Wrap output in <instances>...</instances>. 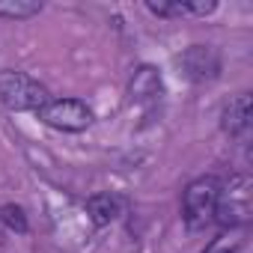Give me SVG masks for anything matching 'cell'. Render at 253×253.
Listing matches in <instances>:
<instances>
[{
    "mask_svg": "<svg viewBox=\"0 0 253 253\" xmlns=\"http://www.w3.org/2000/svg\"><path fill=\"white\" fill-rule=\"evenodd\" d=\"M217 197H220V182L217 176H200L185 188L182 197V217L188 229H206L214 220L217 211Z\"/></svg>",
    "mask_w": 253,
    "mask_h": 253,
    "instance_id": "6da1fadb",
    "label": "cell"
},
{
    "mask_svg": "<svg viewBox=\"0 0 253 253\" xmlns=\"http://www.w3.org/2000/svg\"><path fill=\"white\" fill-rule=\"evenodd\" d=\"M0 101L9 110H42L51 98L48 89L24 72H0Z\"/></svg>",
    "mask_w": 253,
    "mask_h": 253,
    "instance_id": "7a4b0ae2",
    "label": "cell"
},
{
    "mask_svg": "<svg viewBox=\"0 0 253 253\" xmlns=\"http://www.w3.org/2000/svg\"><path fill=\"white\" fill-rule=\"evenodd\" d=\"M39 119L57 131H86L92 125V107L81 98H51L39 110Z\"/></svg>",
    "mask_w": 253,
    "mask_h": 253,
    "instance_id": "3957f363",
    "label": "cell"
},
{
    "mask_svg": "<svg viewBox=\"0 0 253 253\" xmlns=\"http://www.w3.org/2000/svg\"><path fill=\"white\" fill-rule=\"evenodd\" d=\"M250 217V179L247 176H235L229 179V185H220V197H217V211L214 220L220 226H241Z\"/></svg>",
    "mask_w": 253,
    "mask_h": 253,
    "instance_id": "277c9868",
    "label": "cell"
},
{
    "mask_svg": "<svg viewBox=\"0 0 253 253\" xmlns=\"http://www.w3.org/2000/svg\"><path fill=\"white\" fill-rule=\"evenodd\" d=\"M128 92H131V101L137 104H155L164 92V84H161V75L155 66H140L128 84Z\"/></svg>",
    "mask_w": 253,
    "mask_h": 253,
    "instance_id": "5b68a950",
    "label": "cell"
},
{
    "mask_svg": "<svg viewBox=\"0 0 253 253\" xmlns=\"http://www.w3.org/2000/svg\"><path fill=\"white\" fill-rule=\"evenodd\" d=\"M182 66H185L188 78H194V81H211V78L217 75V69H220L217 54H214L209 45H194V48H188L185 57H182Z\"/></svg>",
    "mask_w": 253,
    "mask_h": 253,
    "instance_id": "8992f818",
    "label": "cell"
},
{
    "mask_svg": "<svg viewBox=\"0 0 253 253\" xmlns=\"http://www.w3.org/2000/svg\"><path fill=\"white\" fill-rule=\"evenodd\" d=\"M223 131L238 137L241 131H247V125H250V95L241 92L235 98H229V104L223 107Z\"/></svg>",
    "mask_w": 253,
    "mask_h": 253,
    "instance_id": "52a82bcc",
    "label": "cell"
},
{
    "mask_svg": "<svg viewBox=\"0 0 253 253\" xmlns=\"http://www.w3.org/2000/svg\"><path fill=\"white\" fill-rule=\"evenodd\" d=\"M86 211H89V217H92L95 226H104V223H110V220L119 217L122 203H119V197H113V194H95V197L86 200Z\"/></svg>",
    "mask_w": 253,
    "mask_h": 253,
    "instance_id": "ba28073f",
    "label": "cell"
},
{
    "mask_svg": "<svg viewBox=\"0 0 253 253\" xmlns=\"http://www.w3.org/2000/svg\"><path fill=\"white\" fill-rule=\"evenodd\" d=\"M0 217H3V223L15 232H27V217H24V209L21 206H3L0 209Z\"/></svg>",
    "mask_w": 253,
    "mask_h": 253,
    "instance_id": "9c48e42d",
    "label": "cell"
},
{
    "mask_svg": "<svg viewBox=\"0 0 253 253\" xmlns=\"http://www.w3.org/2000/svg\"><path fill=\"white\" fill-rule=\"evenodd\" d=\"M42 9V3H0V15H6V18H30Z\"/></svg>",
    "mask_w": 253,
    "mask_h": 253,
    "instance_id": "30bf717a",
    "label": "cell"
},
{
    "mask_svg": "<svg viewBox=\"0 0 253 253\" xmlns=\"http://www.w3.org/2000/svg\"><path fill=\"white\" fill-rule=\"evenodd\" d=\"M146 9H149L152 15H161V18H176V15H185L182 0H176V3H167V0H149Z\"/></svg>",
    "mask_w": 253,
    "mask_h": 253,
    "instance_id": "8fae6325",
    "label": "cell"
},
{
    "mask_svg": "<svg viewBox=\"0 0 253 253\" xmlns=\"http://www.w3.org/2000/svg\"><path fill=\"white\" fill-rule=\"evenodd\" d=\"M182 6H185V12H194V15H209V12L217 9L214 0H206V3L203 0H188V3H182Z\"/></svg>",
    "mask_w": 253,
    "mask_h": 253,
    "instance_id": "7c38bea8",
    "label": "cell"
},
{
    "mask_svg": "<svg viewBox=\"0 0 253 253\" xmlns=\"http://www.w3.org/2000/svg\"><path fill=\"white\" fill-rule=\"evenodd\" d=\"M203 253H238V247H235L226 235H220V238H214V241H211Z\"/></svg>",
    "mask_w": 253,
    "mask_h": 253,
    "instance_id": "4fadbf2b",
    "label": "cell"
}]
</instances>
